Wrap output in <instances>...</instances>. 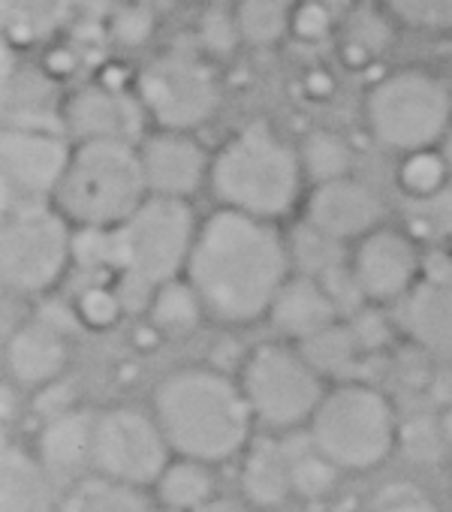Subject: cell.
Listing matches in <instances>:
<instances>
[{"label":"cell","mask_w":452,"mask_h":512,"mask_svg":"<svg viewBox=\"0 0 452 512\" xmlns=\"http://www.w3.org/2000/svg\"><path fill=\"white\" fill-rule=\"evenodd\" d=\"M440 151H443V157H446V166H449V172H452V124H449L446 136L440 139Z\"/></svg>","instance_id":"c3c4849f"},{"label":"cell","mask_w":452,"mask_h":512,"mask_svg":"<svg viewBox=\"0 0 452 512\" xmlns=\"http://www.w3.org/2000/svg\"><path fill=\"white\" fill-rule=\"evenodd\" d=\"M398 440H404V449H407L413 458H419V461H431V458H437V455H440V446H443L446 434H443L440 419L416 416V419H410V422L401 428Z\"/></svg>","instance_id":"74e56055"},{"label":"cell","mask_w":452,"mask_h":512,"mask_svg":"<svg viewBox=\"0 0 452 512\" xmlns=\"http://www.w3.org/2000/svg\"><path fill=\"white\" fill-rule=\"evenodd\" d=\"M40 67H43L58 85H64V82H70V79L76 76V70H79V52H73L70 46H52V49L43 55Z\"/></svg>","instance_id":"ab89813d"},{"label":"cell","mask_w":452,"mask_h":512,"mask_svg":"<svg viewBox=\"0 0 452 512\" xmlns=\"http://www.w3.org/2000/svg\"><path fill=\"white\" fill-rule=\"evenodd\" d=\"M133 91L148 124L160 130L196 133L223 103V85L214 61L205 52L187 49H166L145 58L136 67Z\"/></svg>","instance_id":"9c48e42d"},{"label":"cell","mask_w":452,"mask_h":512,"mask_svg":"<svg viewBox=\"0 0 452 512\" xmlns=\"http://www.w3.org/2000/svg\"><path fill=\"white\" fill-rule=\"evenodd\" d=\"M365 127L389 154L434 148L452 124V82L425 67H398L365 91Z\"/></svg>","instance_id":"8992f818"},{"label":"cell","mask_w":452,"mask_h":512,"mask_svg":"<svg viewBox=\"0 0 452 512\" xmlns=\"http://www.w3.org/2000/svg\"><path fill=\"white\" fill-rule=\"evenodd\" d=\"M64 127L4 124L0 133V202L7 211L55 205V193L73 157Z\"/></svg>","instance_id":"8fae6325"},{"label":"cell","mask_w":452,"mask_h":512,"mask_svg":"<svg viewBox=\"0 0 452 512\" xmlns=\"http://www.w3.org/2000/svg\"><path fill=\"white\" fill-rule=\"evenodd\" d=\"M61 512H148V503L139 488L97 473L79 479L70 488Z\"/></svg>","instance_id":"4dcf8cb0"},{"label":"cell","mask_w":452,"mask_h":512,"mask_svg":"<svg viewBox=\"0 0 452 512\" xmlns=\"http://www.w3.org/2000/svg\"><path fill=\"white\" fill-rule=\"evenodd\" d=\"M251 413L269 431H293L311 422L326 395V377L293 341H266L254 347L239 371Z\"/></svg>","instance_id":"30bf717a"},{"label":"cell","mask_w":452,"mask_h":512,"mask_svg":"<svg viewBox=\"0 0 452 512\" xmlns=\"http://www.w3.org/2000/svg\"><path fill=\"white\" fill-rule=\"evenodd\" d=\"M242 491L257 506H278L293 494L290 455L284 440H257L242 464Z\"/></svg>","instance_id":"cb8c5ba5"},{"label":"cell","mask_w":452,"mask_h":512,"mask_svg":"<svg viewBox=\"0 0 452 512\" xmlns=\"http://www.w3.org/2000/svg\"><path fill=\"white\" fill-rule=\"evenodd\" d=\"M76 0H0L4 46L34 52L52 46L70 25Z\"/></svg>","instance_id":"7402d4cb"},{"label":"cell","mask_w":452,"mask_h":512,"mask_svg":"<svg viewBox=\"0 0 452 512\" xmlns=\"http://www.w3.org/2000/svg\"><path fill=\"white\" fill-rule=\"evenodd\" d=\"M193 512H245L236 500H226V497H211L208 503H202Z\"/></svg>","instance_id":"bcb514c9"},{"label":"cell","mask_w":452,"mask_h":512,"mask_svg":"<svg viewBox=\"0 0 452 512\" xmlns=\"http://www.w3.org/2000/svg\"><path fill=\"white\" fill-rule=\"evenodd\" d=\"M293 275L290 241L278 220L217 205L199 220L184 278L217 326H251L269 317Z\"/></svg>","instance_id":"6da1fadb"},{"label":"cell","mask_w":452,"mask_h":512,"mask_svg":"<svg viewBox=\"0 0 452 512\" xmlns=\"http://www.w3.org/2000/svg\"><path fill=\"white\" fill-rule=\"evenodd\" d=\"M208 467L211 464L193 458H178L166 464V470L154 482L160 503L172 512H193L202 503H208L214 494V479Z\"/></svg>","instance_id":"484cf974"},{"label":"cell","mask_w":452,"mask_h":512,"mask_svg":"<svg viewBox=\"0 0 452 512\" xmlns=\"http://www.w3.org/2000/svg\"><path fill=\"white\" fill-rule=\"evenodd\" d=\"M341 13L320 0H293L290 4V40L302 46H320L338 37Z\"/></svg>","instance_id":"8d00e7d4"},{"label":"cell","mask_w":452,"mask_h":512,"mask_svg":"<svg viewBox=\"0 0 452 512\" xmlns=\"http://www.w3.org/2000/svg\"><path fill=\"white\" fill-rule=\"evenodd\" d=\"M94 422L97 413L79 407L43 422L37 434V458L58 482L76 485L94 470Z\"/></svg>","instance_id":"ffe728a7"},{"label":"cell","mask_w":452,"mask_h":512,"mask_svg":"<svg viewBox=\"0 0 452 512\" xmlns=\"http://www.w3.org/2000/svg\"><path fill=\"white\" fill-rule=\"evenodd\" d=\"M94 79L103 82V85H112V88H127V91H133L136 70H130V67L121 64V61H109V64H103V67L97 70Z\"/></svg>","instance_id":"ee69618b"},{"label":"cell","mask_w":452,"mask_h":512,"mask_svg":"<svg viewBox=\"0 0 452 512\" xmlns=\"http://www.w3.org/2000/svg\"><path fill=\"white\" fill-rule=\"evenodd\" d=\"M208 190L223 208L281 223L308 193L299 145L269 121H248L211 151Z\"/></svg>","instance_id":"3957f363"},{"label":"cell","mask_w":452,"mask_h":512,"mask_svg":"<svg viewBox=\"0 0 452 512\" xmlns=\"http://www.w3.org/2000/svg\"><path fill=\"white\" fill-rule=\"evenodd\" d=\"M374 512H440V509L428 497H422L416 491H401L398 497L380 500Z\"/></svg>","instance_id":"7bdbcfd3"},{"label":"cell","mask_w":452,"mask_h":512,"mask_svg":"<svg viewBox=\"0 0 452 512\" xmlns=\"http://www.w3.org/2000/svg\"><path fill=\"white\" fill-rule=\"evenodd\" d=\"M386 13L416 34H452V0H380Z\"/></svg>","instance_id":"e575fe53"},{"label":"cell","mask_w":452,"mask_h":512,"mask_svg":"<svg viewBox=\"0 0 452 512\" xmlns=\"http://www.w3.org/2000/svg\"><path fill=\"white\" fill-rule=\"evenodd\" d=\"M443 250H449V253H452V226L446 229V238H443Z\"/></svg>","instance_id":"681fc988"},{"label":"cell","mask_w":452,"mask_h":512,"mask_svg":"<svg viewBox=\"0 0 452 512\" xmlns=\"http://www.w3.org/2000/svg\"><path fill=\"white\" fill-rule=\"evenodd\" d=\"M425 263L419 241L392 223H383L350 244V278L365 305L395 308L416 284Z\"/></svg>","instance_id":"4fadbf2b"},{"label":"cell","mask_w":452,"mask_h":512,"mask_svg":"<svg viewBox=\"0 0 452 512\" xmlns=\"http://www.w3.org/2000/svg\"><path fill=\"white\" fill-rule=\"evenodd\" d=\"M341 320V305L326 287V281L314 275H290L269 308V323L284 341H305L320 329Z\"/></svg>","instance_id":"d6986e66"},{"label":"cell","mask_w":452,"mask_h":512,"mask_svg":"<svg viewBox=\"0 0 452 512\" xmlns=\"http://www.w3.org/2000/svg\"><path fill=\"white\" fill-rule=\"evenodd\" d=\"M37 413L43 416V419H52V416H61V413H67V410H73V389L70 386H64L61 380H55V383H49V386H43L40 392H37Z\"/></svg>","instance_id":"60d3db41"},{"label":"cell","mask_w":452,"mask_h":512,"mask_svg":"<svg viewBox=\"0 0 452 512\" xmlns=\"http://www.w3.org/2000/svg\"><path fill=\"white\" fill-rule=\"evenodd\" d=\"M151 413L172 452L205 464L230 461L242 452L257 422L239 377L211 365L169 371L154 386Z\"/></svg>","instance_id":"7a4b0ae2"},{"label":"cell","mask_w":452,"mask_h":512,"mask_svg":"<svg viewBox=\"0 0 452 512\" xmlns=\"http://www.w3.org/2000/svg\"><path fill=\"white\" fill-rule=\"evenodd\" d=\"M308 434L338 470L362 473L392 455L401 428L392 401L377 386L341 380L326 389L308 422Z\"/></svg>","instance_id":"52a82bcc"},{"label":"cell","mask_w":452,"mask_h":512,"mask_svg":"<svg viewBox=\"0 0 452 512\" xmlns=\"http://www.w3.org/2000/svg\"><path fill=\"white\" fill-rule=\"evenodd\" d=\"M202 4H226V0H202Z\"/></svg>","instance_id":"f907efd6"},{"label":"cell","mask_w":452,"mask_h":512,"mask_svg":"<svg viewBox=\"0 0 452 512\" xmlns=\"http://www.w3.org/2000/svg\"><path fill=\"white\" fill-rule=\"evenodd\" d=\"M169 440L154 413L136 407H109L94 422V473L115 482L145 488L160 479L169 464Z\"/></svg>","instance_id":"7c38bea8"},{"label":"cell","mask_w":452,"mask_h":512,"mask_svg":"<svg viewBox=\"0 0 452 512\" xmlns=\"http://www.w3.org/2000/svg\"><path fill=\"white\" fill-rule=\"evenodd\" d=\"M139 157L148 193L193 199L199 190H208L211 151L190 130L151 127L139 142Z\"/></svg>","instance_id":"e0dca14e"},{"label":"cell","mask_w":452,"mask_h":512,"mask_svg":"<svg viewBox=\"0 0 452 512\" xmlns=\"http://www.w3.org/2000/svg\"><path fill=\"white\" fill-rule=\"evenodd\" d=\"M320 4H329L335 13H341V19L347 16V13H353V10H359V7H365V4H377V0H320Z\"/></svg>","instance_id":"7dc6e473"},{"label":"cell","mask_w":452,"mask_h":512,"mask_svg":"<svg viewBox=\"0 0 452 512\" xmlns=\"http://www.w3.org/2000/svg\"><path fill=\"white\" fill-rule=\"evenodd\" d=\"M449 184H452V172L446 166V157H443L440 145L398 154V163H395V187L407 199H413V202L437 199Z\"/></svg>","instance_id":"4316f807"},{"label":"cell","mask_w":452,"mask_h":512,"mask_svg":"<svg viewBox=\"0 0 452 512\" xmlns=\"http://www.w3.org/2000/svg\"><path fill=\"white\" fill-rule=\"evenodd\" d=\"M145 317L166 335V338H184L190 332H196V326L205 317V308H202V299L199 293L190 287V281L181 275L175 281H166L154 290L148 308H145Z\"/></svg>","instance_id":"d4e9b609"},{"label":"cell","mask_w":452,"mask_h":512,"mask_svg":"<svg viewBox=\"0 0 452 512\" xmlns=\"http://www.w3.org/2000/svg\"><path fill=\"white\" fill-rule=\"evenodd\" d=\"M299 157H302L308 187L320 184V181L353 175V166H356V154H353L350 142L338 130H326V127L311 130V133L302 136Z\"/></svg>","instance_id":"f546056e"},{"label":"cell","mask_w":452,"mask_h":512,"mask_svg":"<svg viewBox=\"0 0 452 512\" xmlns=\"http://www.w3.org/2000/svg\"><path fill=\"white\" fill-rule=\"evenodd\" d=\"M73 311L82 323V329L88 332H109L121 323V317L127 314L124 296L118 293V287L112 281H97L82 287L73 296Z\"/></svg>","instance_id":"d6a6232c"},{"label":"cell","mask_w":452,"mask_h":512,"mask_svg":"<svg viewBox=\"0 0 452 512\" xmlns=\"http://www.w3.org/2000/svg\"><path fill=\"white\" fill-rule=\"evenodd\" d=\"M398 25L386 7L380 4H365L353 13H347L341 19L338 28V61L353 70V73H365L368 67H374L392 46L395 40V28Z\"/></svg>","instance_id":"603a6c76"},{"label":"cell","mask_w":452,"mask_h":512,"mask_svg":"<svg viewBox=\"0 0 452 512\" xmlns=\"http://www.w3.org/2000/svg\"><path fill=\"white\" fill-rule=\"evenodd\" d=\"M287 455H290V476H293V494H302L308 500L326 497L338 482V464L329 461L320 446L308 437H287Z\"/></svg>","instance_id":"1f68e13d"},{"label":"cell","mask_w":452,"mask_h":512,"mask_svg":"<svg viewBox=\"0 0 452 512\" xmlns=\"http://www.w3.org/2000/svg\"><path fill=\"white\" fill-rule=\"evenodd\" d=\"M431 395L434 401H440L443 407H452V365H443L434 377V386H431Z\"/></svg>","instance_id":"f6af8a7d"},{"label":"cell","mask_w":452,"mask_h":512,"mask_svg":"<svg viewBox=\"0 0 452 512\" xmlns=\"http://www.w3.org/2000/svg\"><path fill=\"white\" fill-rule=\"evenodd\" d=\"M196 229L199 217L190 199L157 193H148L124 223L112 226V284L124 296L127 311H145L160 284L184 275Z\"/></svg>","instance_id":"277c9868"},{"label":"cell","mask_w":452,"mask_h":512,"mask_svg":"<svg viewBox=\"0 0 452 512\" xmlns=\"http://www.w3.org/2000/svg\"><path fill=\"white\" fill-rule=\"evenodd\" d=\"M398 332L437 359L452 365V253L434 250L425 256L422 272L410 293L395 305Z\"/></svg>","instance_id":"5bb4252c"},{"label":"cell","mask_w":452,"mask_h":512,"mask_svg":"<svg viewBox=\"0 0 452 512\" xmlns=\"http://www.w3.org/2000/svg\"><path fill=\"white\" fill-rule=\"evenodd\" d=\"M299 347H302V353L308 356V362L323 377H338V383L353 374L359 356L365 353L362 344H359V338H356V332H353V326L344 323V320H338V323L320 329L317 335L299 341Z\"/></svg>","instance_id":"83f0119b"},{"label":"cell","mask_w":452,"mask_h":512,"mask_svg":"<svg viewBox=\"0 0 452 512\" xmlns=\"http://www.w3.org/2000/svg\"><path fill=\"white\" fill-rule=\"evenodd\" d=\"M350 326H353V332H356V338H359V344H362V350H365V353L386 347V341L392 338V329H398V326H395V320L389 323V320L380 314V308H377V305H365V311H362L359 317L353 314Z\"/></svg>","instance_id":"f35d334b"},{"label":"cell","mask_w":452,"mask_h":512,"mask_svg":"<svg viewBox=\"0 0 452 512\" xmlns=\"http://www.w3.org/2000/svg\"><path fill=\"white\" fill-rule=\"evenodd\" d=\"M305 226L329 244H353L386 223V205L356 175L311 184L302 202Z\"/></svg>","instance_id":"9a60e30c"},{"label":"cell","mask_w":452,"mask_h":512,"mask_svg":"<svg viewBox=\"0 0 452 512\" xmlns=\"http://www.w3.org/2000/svg\"><path fill=\"white\" fill-rule=\"evenodd\" d=\"M335 88H338V82H335V73H332L329 67H308V70L302 73V91H305V97L314 100V103L332 100Z\"/></svg>","instance_id":"b9f144b4"},{"label":"cell","mask_w":452,"mask_h":512,"mask_svg":"<svg viewBox=\"0 0 452 512\" xmlns=\"http://www.w3.org/2000/svg\"><path fill=\"white\" fill-rule=\"evenodd\" d=\"M290 4L293 0H236L233 13L242 43L251 49H275L290 40Z\"/></svg>","instance_id":"f1b7e54d"},{"label":"cell","mask_w":452,"mask_h":512,"mask_svg":"<svg viewBox=\"0 0 452 512\" xmlns=\"http://www.w3.org/2000/svg\"><path fill=\"white\" fill-rule=\"evenodd\" d=\"M55 482L37 452L7 443L0 458V512H61Z\"/></svg>","instance_id":"44dd1931"},{"label":"cell","mask_w":452,"mask_h":512,"mask_svg":"<svg viewBox=\"0 0 452 512\" xmlns=\"http://www.w3.org/2000/svg\"><path fill=\"white\" fill-rule=\"evenodd\" d=\"M157 31V13L145 0H124L106 19V37L118 49H145Z\"/></svg>","instance_id":"836d02e7"},{"label":"cell","mask_w":452,"mask_h":512,"mask_svg":"<svg viewBox=\"0 0 452 512\" xmlns=\"http://www.w3.org/2000/svg\"><path fill=\"white\" fill-rule=\"evenodd\" d=\"M70 365V335L34 317L7 335V374L16 386L43 389Z\"/></svg>","instance_id":"ac0fdd59"},{"label":"cell","mask_w":452,"mask_h":512,"mask_svg":"<svg viewBox=\"0 0 452 512\" xmlns=\"http://www.w3.org/2000/svg\"><path fill=\"white\" fill-rule=\"evenodd\" d=\"M76 226L55 208L7 211L0 223V281L10 296L46 299L73 269Z\"/></svg>","instance_id":"ba28073f"},{"label":"cell","mask_w":452,"mask_h":512,"mask_svg":"<svg viewBox=\"0 0 452 512\" xmlns=\"http://www.w3.org/2000/svg\"><path fill=\"white\" fill-rule=\"evenodd\" d=\"M64 130L73 142L88 139H118V142H142L151 130L148 115L136 97V91L112 88L97 79L64 94L61 106Z\"/></svg>","instance_id":"2e32d148"},{"label":"cell","mask_w":452,"mask_h":512,"mask_svg":"<svg viewBox=\"0 0 452 512\" xmlns=\"http://www.w3.org/2000/svg\"><path fill=\"white\" fill-rule=\"evenodd\" d=\"M196 37H199V49L214 61V58H226L233 55L242 43L239 34V22L230 4H205L199 22H196Z\"/></svg>","instance_id":"d590c367"},{"label":"cell","mask_w":452,"mask_h":512,"mask_svg":"<svg viewBox=\"0 0 452 512\" xmlns=\"http://www.w3.org/2000/svg\"><path fill=\"white\" fill-rule=\"evenodd\" d=\"M148 199L136 142L88 139L73 145L70 166L55 193V208L73 226H118Z\"/></svg>","instance_id":"5b68a950"}]
</instances>
